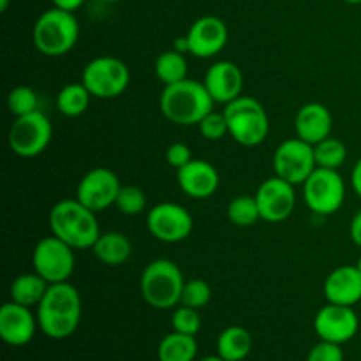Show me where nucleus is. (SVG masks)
Returning a JSON list of instances; mask_svg holds the SVG:
<instances>
[{"label": "nucleus", "mask_w": 361, "mask_h": 361, "mask_svg": "<svg viewBox=\"0 0 361 361\" xmlns=\"http://www.w3.org/2000/svg\"><path fill=\"white\" fill-rule=\"evenodd\" d=\"M185 35L190 55L197 59H212L226 48L229 30L219 16H201L190 25Z\"/></svg>", "instance_id": "nucleus-16"}, {"label": "nucleus", "mask_w": 361, "mask_h": 361, "mask_svg": "<svg viewBox=\"0 0 361 361\" xmlns=\"http://www.w3.org/2000/svg\"><path fill=\"white\" fill-rule=\"evenodd\" d=\"M334 118L330 109L321 102H307L295 116V130L300 140L317 145L331 134Z\"/></svg>", "instance_id": "nucleus-21"}, {"label": "nucleus", "mask_w": 361, "mask_h": 361, "mask_svg": "<svg viewBox=\"0 0 361 361\" xmlns=\"http://www.w3.org/2000/svg\"><path fill=\"white\" fill-rule=\"evenodd\" d=\"M173 49L180 53H189V41H187V35H182V37H176L175 39V44H173Z\"/></svg>", "instance_id": "nucleus-40"}, {"label": "nucleus", "mask_w": 361, "mask_h": 361, "mask_svg": "<svg viewBox=\"0 0 361 361\" xmlns=\"http://www.w3.org/2000/svg\"><path fill=\"white\" fill-rule=\"evenodd\" d=\"M314 145L300 140L298 136L286 140L275 148L274 169L275 175L288 180L293 185H303L316 169Z\"/></svg>", "instance_id": "nucleus-11"}, {"label": "nucleus", "mask_w": 361, "mask_h": 361, "mask_svg": "<svg viewBox=\"0 0 361 361\" xmlns=\"http://www.w3.org/2000/svg\"><path fill=\"white\" fill-rule=\"evenodd\" d=\"M81 83L88 88L92 97L115 99L129 87L130 71L123 60L102 55L85 66L81 73Z\"/></svg>", "instance_id": "nucleus-7"}, {"label": "nucleus", "mask_w": 361, "mask_h": 361, "mask_svg": "<svg viewBox=\"0 0 361 361\" xmlns=\"http://www.w3.org/2000/svg\"><path fill=\"white\" fill-rule=\"evenodd\" d=\"M120 189H122V183H120L118 175L109 168L99 166L85 173L83 178L80 180L76 200L99 214L115 204Z\"/></svg>", "instance_id": "nucleus-13"}, {"label": "nucleus", "mask_w": 361, "mask_h": 361, "mask_svg": "<svg viewBox=\"0 0 361 361\" xmlns=\"http://www.w3.org/2000/svg\"><path fill=\"white\" fill-rule=\"evenodd\" d=\"M51 137L53 126L41 109L30 115L16 116L7 134L9 148L14 152V155L23 159L41 155L51 143Z\"/></svg>", "instance_id": "nucleus-9"}, {"label": "nucleus", "mask_w": 361, "mask_h": 361, "mask_svg": "<svg viewBox=\"0 0 361 361\" xmlns=\"http://www.w3.org/2000/svg\"><path fill=\"white\" fill-rule=\"evenodd\" d=\"M203 85L207 87L214 102L226 106L228 102L235 101L236 97L242 95L243 73L235 62L219 60L208 67Z\"/></svg>", "instance_id": "nucleus-19"}, {"label": "nucleus", "mask_w": 361, "mask_h": 361, "mask_svg": "<svg viewBox=\"0 0 361 361\" xmlns=\"http://www.w3.org/2000/svg\"><path fill=\"white\" fill-rule=\"evenodd\" d=\"M171 326L173 331H180L185 335H194L196 337L197 331L201 330V316L197 309L192 307L180 305L173 310L171 316Z\"/></svg>", "instance_id": "nucleus-33"}, {"label": "nucleus", "mask_w": 361, "mask_h": 361, "mask_svg": "<svg viewBox=\"0 0 361 361\" xmlns=\"http://www.w3.org/2000/svg\"><path fill=\"white\" fill-rule=\"evenodd\" d=\"M356 267H358V270L361 271V256L358 257V261H356Z\"/></svg>", "instance_id": "nucleus-44"}, {"label": "nucleus", "mask_w": 361, "mask_h": 361, "mask_svg": "<svg viewBox=\"0 0 361 361\" xmlns=\"http://www.w3.org/2000/svg\"><path fill=\"white\" fill-rule=\"evenodd\" d=\"M92 94L83 83H69L62 87V90L56 95V108L63 116L76 118L81 116L88 109Z\"/></svg>", "instance_id": "nucleus-26"}, {"label": "nucleus", "mask_w": 361, "mask_h": 361, "mask_svg": "<svg viewBox=\"0 0 361 361\" xmlns=\"http://www.w3.org/2000/svg\"><path fill=\"white\" fill-rule=\"evenodd\" d=\"M344 2H348V4H355V6H356V4H361V0H344Z\"/></svg>", "instance_id": "nucleus-43"}, {"label": "nucleus", "mask_w": 361, "mask_h": 361, "mask_svg": "<svg viewBox=\"0 0 361 361\" xmlns=\"http://www.w3.org/2000/svg\"><path fill=\"white\" fill-rule=\"evenodd\" d=\"M95 212L78 200H62L49 210V229L74 250L92 249L101 236Z\"/></svg>", "instance_id": "nucleus-2"}, {"label": "nucleus", "mask_w": 361, "mask_h": 361, "mask_svg": "<svg viewBox=\"0 0 361 361\" xmlns=\"http://www.w3.org/2000/svg\"><path fill=\"white\" fill-rule=\"evenodd\" d=\"M7 108L11 115L23 116L39 109V97L34 88L30 87H14L7 95Z\"/></svg>", "instance_id": "nucleus-30"}, {"label": "nucleus", "mask_w": 361, "mask_h": 361, "mask_svg": "<svg viewBox=\"0 0 361 361\" xmlns=\"http://www.w3.org/2000/svg\"><path fill=\"white\" fill-rule=\"evenodd\" d=\"M214 99L208 94L207 87L196 80L178 81L164 85L161 94V111L169 122L176 126H197L208 113L214 109Z\"/></svg>", "instance_id": "nucleus-3"}, {"label": "nucleus", "mask_w": 361, "mask_h": 361, "mask_svg": "<svg viewBox=\"0 0 361 361\" xmlns=\"http://www.w3.org/2000/svg\"><path fill=\"white\" fill-rule=\"evenodd\" d=\"M115 207L123 215H140L147 208V196L137 185H122Z\"/></svg>", "instance_id": "nucleus-32"}, {"label": "nucleus", "mask_w": 361, "mask_h": 361, "mask_svg": "<svg viewBox=\"0 0 361 361\" xmlns=\"http://www.w3.org/2000/svg\"><path fill=\"white\" fill-rule=\"evenodd\" d=\"M200 361H226V360L221 358L219 355H215V356H204V358H201Z\"/></svg>", "instance_id": "nucleus-41"}, {"label": "nucleus", "mask_w": 361, "mask_h": 361, "mask_svg": "<svg viewBox=\"0 0 361 361\" xmlns=\"http://www.w3.org/2000/svg\"><path fill=\"white\" fill-rule=\"evenodd\" d=\"M349 236H351L353 243L361 249V210L356 212L355 217L351 219V224H349Z\"/></svg>", "instance_id": "nucleus-37"}, {"label": "nucleus", "mask_w": 361, "mask_h": 361, "mask_svg": "<svg viewBox=\"0 0 361 361\" xmlns=\"http://www.w3.org/2000/svg\"><path fill=\"white\" fill-rule=\"evenodd\" d=\"M176 180L180 189L192 200H208L217 192L221 183V176L215 166L203 159H192L176 169Z\"/></svg>", "instance_id": "nucleus-18"}, {"label": "nucleus", "mask_w": 361, "mask_h": 361, "mask_svg": "<svg viewBox=\"0 0 361 361\" xmlns=\"http://www.w3.org/2000/svg\"><path fill=\"white\" fill-rule=\"evenodd\" d=\"M307 361H344V351L341 344L321 341L310 349Z\"/></svg>", "instance_id": "nucleus-35"}, {"label": "nucleus", "mask_w": 361, "mask_h": 361, "mask_svg": "<svg viewBox=\"0 0 361 361\" xmlns=\"http://www.w3.org/2000/svg\"><path fill=\"white\" fill-rule=\"evenodd\" d=\"M166 162L169 166H173L175 169H180L182 166H185L187 162L192 161V155H190V148L185 143H171L166 148Z\"/></svg>", "instance_id": "nucleus-36"}, {"label": "nucleus", "mask_w": 361, "mask_h": 361, "mask_svg": "<svg viewBox=\"0 0 361 361\" xmlns=\"http://www.w3.org/2000/svg\"><path fill=\"white\" fill-rule=\"evenodd\" d=\"M252 351V335L243 326H228L217 338V355L226 361H243Z\"/></svg>", "instance_id": "nucleus-23"}, {"label": "nucleus", "mask_w": 361, "mask_h": 361, "mask_svg": "<svg viewBox=\"0 0 361 361\" xmlns=\"http://www.w3.org/2000/svg\"><path fill=\"white\" fill-rule=\"evenodd\" d=\"M37 328V316L32 312L30 307L16 302H7L0 307V338L7 345H27L34 338Z\"/></svg>", "instance_id": "nucleus-17"}, {"label": "nucleus", "mask_w": 361, "mask_h": 361, "mask_svg": "<svg viewBox=\"0 0 361 361\" xmlns=\"http://www.w3.org/2000/svg\"><path fill=\"white\" fill-rule=\"evenodd\" d=\"M32 264L49 284L67 282L74 271V249L55 235L44 236L37 242L32 252Z\"/></svg>", "instance_id": "nucleus-10"}, {"label": "nucleus", "mask_w": 361, "mask_h": 361, "mask_svg": "<svg viewBox=\"0 0 361 361\" xmlns=\"http://www.w3.org/2000/svg\"><path fill=\"white\" fill-rule=\"evenodd\" d=\"M222 111L228 120L229 136L242 147H257L268 137L270 118L257 99L240 95L228 102Z\"/></svg>", "instance_id": "nucleus-6"}, {"label": "nucleus", "mask_w": 361, "mask_h": 361, "mask_svg": "<svg viewBox=\"0 0 361 361\" xmlns=\"http://www.w3.org/2000/svg\"><path fill=\"white\" fill-rule=\"evenodd\" d=\"M154 69L155 76H157L162 83L173 85L185 80L187 71H189V63H187V59L183 53L176 51V49H168V51H162L161 55L155 59Z\"/></svg>", "instance_id": "nucleus-27"}, {"label": "nucleus", "mask_w": 361, "mask_h": 361, "mask_svg": "<svg viewBox=\"0 0 361 361\" xmlns=\"http://www.w3.org/2000/svg\"><path fill=\"white\" fill-rule=\"evenodd\" d=\"M324 298L328 303L355 307L361 302V271L358 267L344 264L338 267L324 279Z\"/></svg>", "instance_id": "nucleus-20"}, {"label": "nucleus", "mask_w": 361, "mask_h": 361, "mask_svg": "<svg viewBox=\"0 0 361 361\" xmlns=\"http://www.w3.org/2000/svg\"><path fill=\"white\" fill-rule=\"evenodd\" d=\"M102 2H108V4H115V2H122V0H102Z\"/></svg>", "instance_id": "nucleus-45"}, {"label": "nucleus", "mask_w": 361, "mask_h": 361, "mask_svg": "<svg viewBox=\"0 0 361 361\" xmlns=\"http://www.w3.org/2000/svg\"><path fill=\"white\" fill-rule=\"evenodd\" d=\"M303 201L317 215H334L345 200V182L338 169L316 168L303 182Z\"/></svg>", "instance_id": "nucleus-8"}, {"label": "nucleus", "mask_w": 361, "mask_h": 361, "mask_svg": "<svg viewBox=\"0 0 361 361\" xmlns=\"http://www.w3.org/2000/svg\"><path fill=\"white\" fill-rule=\"evenodd\" d=\"M314 159L317 168L338 169L348 159V147L337 137H326L314 145Z\"/></svg>", "instance_id": "nucleus-29"}, {"label": "nucleus", "mask_w": 361, "mask_h": 361, "mask_svg": "<svg viewBox=\"0 0 361 361\" xmlns=\"http://www.w3.org/2000/svg\"><path fill=\"white\" fill-rule=\"evenodd\" d=\"M351 182H353V189H355V192L358 194V197L361 200V157L356 161L355 168H353Z\"/></svg>", "instance_id": "nucleus-39"}, {"label": "nucleus", "mask_w": 361, "mask_h": 361, "mask_svg": "<svg viewBox=\"0 0 361 361\" xmlns=\"http://www.w3.org/2000/svg\"><path fill=\"white\" fill-rule=\"evenodd\" d=\"M92 252L106 267H120L129 261L133 254V243L123 233H101L97 242L92 247Z\"/></svg>", "instance_id": "nucleus-22"}, {"label": "nucleus", "mask_w": 361, "mask_h": 361, "mask_svg": "<svg viewBox=\"0 0 361 361\" xmlns=\"http://www.w3.org/2000/svg\"><path fill=\"white\" fill-rule=\"evenodd\" d=\"M228 219L231 224L238 228H250L257 224V221H261V212L256 196L242 194V196L233 197L231 203L228 204Z\"/></svg>", "instance_id": "nucleus-28"}, {"label": "nucleus", "mask_w": 361, "mask_h": 361, "mask_svg": "<svg viewBox=\"0 0 361 361\" xmlns=\"http://www.w3.org/2000/svg\"><path fill=\"white\" fill-rule=\"evenodd\" d=\"M147 228L155 240L164 243H178L190 236L194 229L192 215L178 203L155 204L147 215Z\"/></svg>", "instance_id": "nucleus-12"}, {"label": "nucleus", "mask_w": 361, "mask_h": 361, "mask_svg": "<svg viewBox=\"0 0 361 361\" xmlns=\"http://www.w3.org/2000/svg\"><path fill=\"white\" fill-rule=\"evenodd\" d=\"M293 183L281 176H271L264 180L256 190V201L259 207L261 219L267 222H284L291 217L296 207V192Z\"/></svg>", "instance_id": "nucleus-14"}, {"label": "nucleus", "mask_w": 361, "mask_h": 361, "mask_svg": "<svg viewBox=\"0 0 361 361\" xmlns=\"http://www.w3.org/2000/svg\"><path fill=\"white\" fill-rule=\"evenodd\" d=\"M53 7H59V9L69 11V13H74V11L80 9L85 4V0H51Z\"/></svg>", "instance_id": "nucleus-38"}, {"label": "nucleus", "mask_w": 361, "mask_h": 361, "mask_svg": "<svg viewBox=\"0 0 361 361\" xmlns=\"http://www.w3.org/2000/svg\"><path fill=\"white\" fill-rule=\"evenodd\" d=\"M185 281L178 264L169 259H154L145 267L140 279L141 296L150 307L168 310L180 305Z\"/></svg>", "instance_id": "nucleus-5"}, {"label": "nucleus", "mask_w": 361, "mask_h": 361, "mask_svg": "<svg viewBox=\"0 0 361 361\" xmlns=\"http://www.w3.org/2000/svg\"><path fill=\"white\" fill-rule=\"evenodd\" d=\"M32 39L37 51L44 56H62L76 46L80 23L74 13L51 7L35 20Z\"/></svg>", "instance_id": "nucleus-4"}, {"label": "nucleus", "mask_w": 361, "mask_h": 361, "mask_svg": "<svg viewBox=\"0 0 361 361\" xmlns=\"http://www.w3.org/2000/svg\"><path fill=\"white\" fill-rule=\"evenodd\" d=\"M200 133L204 140H210V141H219L229 134V127H228V120H226L224 111H214L212 109L200 123Z\"/></svg>", "instance_id": "nucleus-34"}, {"label": "nucleus", "mask_w": 361, "mask_h": 361, "mask_svg": "<svg viewBox=\"0 0 361 361\" xmlns=\"http://www.w3.org/2000/svg\"><path fill=\"white\" fill-rule=\"evenodd\" d=\"M314 330L321 341L342 345L353 341L358 334V314L353 310V307L326 303L314 317Z\"/></svg>", "instance_id": "nucleus-15"}, {"label": "nucleus", "mask_w": 361, "mask_h": 361, "mask_svg": "<svg viewBox=\"0 0 361 361\" xmlns=\"http://www.w3.org/2000/svg\"><path fill=\"white\" fill-rule=\"evenodd\" d=\"M83 314L81 295L69 281L49 284L44 298L37 305L39 330L53 341H63L78 330Z\"/></svg>", "instance_id": "nucleus-1"}, {"label": "nucleus", "mask_w": 361, "mask_h": 361, "mask_svg": "<svg viewBox=\"0 0 361 361\" xmlns=\"http://www.w3.org/2000/svg\"><path fill=\"white\" fill-rule=\"evenodd\" d=\"M159 361H194L197 356V342L194 335L171 331L157 348Z\"/></svg>", "instance_id": "nucleus-25"}, {"label": "nucleus", "mask_w": 361, "mask_h": 361, "mask_svg": "<svg viewBox=\"0 0 361 361\" xmlns=\"http://www.w3.org/2000/svg\"><path fill=\"white\" fill-rule=\"evenodd\" d=\"M49 282H46L37 271L32 274H21L13 281L9 289L11 302H16L25 307H37L44 298Z\"/></svg>", "instance_id": "nucleus-24"}, {"label": "nucleus", "mask_w": 361, "mask_h": 361, "mask_svg": "<svg viewBox=\"0 0 361 361\" xmlns=\"http://www.w3.org/2000/svg\"><path fill=\"white\" fill-rule=\"evenodd\" d=\"M9 7V0H0V13H6Z\"/></svg>", "instance_id": "nucleus-42"}, {"label": "nucleus", "mask_w": 361, "mask_h": 361, "mask_svg": "<svg viewBox=\"0 0 361 361\" xmlns=\"http://www.w3.org/2000/svg\"><path fill=\"white\" fill-rule=\"evenodd\" d=\"M210 300L212 288L207 281H203V279H190V281H185L180 305H187L200 310L203 307H207L210 303Z\"/></svg>", "instance_id": "nucleus-31"}]
</instances>
